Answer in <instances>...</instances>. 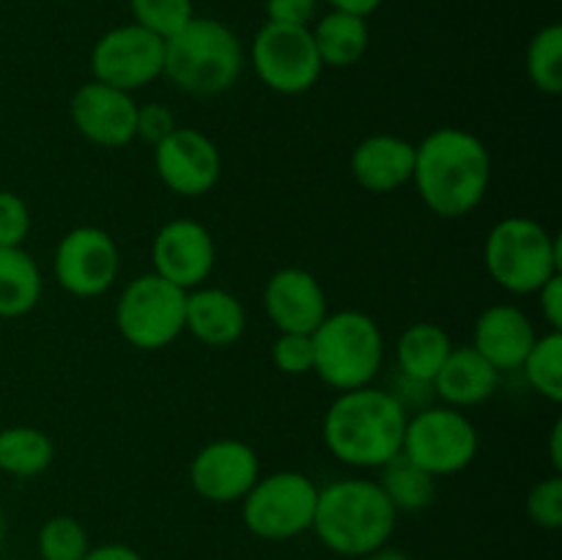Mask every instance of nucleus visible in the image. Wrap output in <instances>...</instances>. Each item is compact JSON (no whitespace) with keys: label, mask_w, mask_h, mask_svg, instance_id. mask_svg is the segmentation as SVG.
I'll return each instance as SVG.
<instances>
[{"label":"nucleus","mask_w":562,"mask_h":560,"mask_svg":"<svg viewBox=\"0 0 562 560\" xmlns=\"http://www.w3.org/2000/svg\"><path fill=\"white\" fill-rule=\"evenodd\" d=\"M340 560H344V558H340Z\"/></svg>","instance_id":"79ce46f5"},{"label":"nucleus","mask_w":562,"mask_h":560,"mask_svg":"<svg viewBox=\"0 0 562 560\" xmlns=\"http://www.w3.org/2000/svg\"><path fill=\"white\" fill-rule=\"evenodd\" d=\"M318 16V0H267V22L311 27Z\"/></svg>","instance_id":"f704fd0d"},{"label":"nucleus","mask_w":562,"mask_h":560,"mask_svg":"<svg viewBox=\"0 0 562 560\" xmlns=\"http://www.w3.org/2000/svg\"><path fill=\"white\" fill-rule=\"evenodd\" d=\"M311 36L322 64L333 66V69H349V66L360 64L368 53V44H371L366 16L335 9H329L327 14L313 22Z\"/></svg>","instance_id":"4be33fe9"},{"label":"nucleus","mask_w":562,"mask_h":560,"mask_svg":"<svg viewBox=\"0 0 562 560\" xmlns=\"http://www.w3.org/2000/svg\"><path fill=\"white\" fill-rule=\"evenodd\" d=\"M431 388L437 390L445 406L470 410V406L486 404L497 393L499 371L472 346H453L445 366L434 377Z\"/></svg>","instance_id":"412c9836"},{"label":"nucleus","mask_w":562,"mask_h":560,"mask_svg":"<svg viewBox=\"0 0 562 560\" xmlns=\"http://www.w3.org/2000/svg\"><path fill=\"white\" fill-rule=\"evenodd\" d=\"M311 340L313 373L338 393L373 384L384 366V335L362 311L327 313Z\"/></svg>","instance_id":"423d86ee"},{"label":"nucleus","mask_w":562,"mask_h":560,"mask_svg":"<svg viewBox=\"0 0 562 560\" xmlns=\"http://www.w3.org/2000/svg\"><path fill=\"white\" fill-rule=\"evenodd\" d=\"M154 170L176 195L201 198L217 187L223 176V157L206 132L195 126H176L154 146Z\"/></svg>","instance_id":"ddd939ff"},{"label":"nucleus","mask_w":562,"mask_h":560,"mask_svg":"<svg viewBox=\"0 0 562 560\" xmlns=\"http://www.w3.org/2000/svg\"><path fill=\"white\" fill-rule=\"evenodd\" d=\"M165 38L146 27L119 25L102 33L91 49L93 80L132 93L162 77Z\"/></svg>","instance_id":"f8f14e48"},{"label":"nucleus","mask_w":562,"mask_h":560,"mask_svg":"<svg viewBox=\"0 0 562 560\" xmlns=\"http://www.w3.org/2000/svg\"><path fill=\"white\" fill-rule=\"evenodd\" d=\"M69 119L88 143L99 148H124L135 141L137 102L121 88L82 82L69 102Z\"/></svg>","instance_id":"dca6fc26"},{"label":"nucleus","mask_w":562,"mask_h":560,"mask_svg":"<svg viewBox=\"0 0 562 560\" xmlns=\"http://www.w3.org/2000/svg\"><path fill=\"white\" fill-rule=\"evenodd\" d=\"M412 184L431 214L467 217L481 206L492 184V154L475 132L439 126L415 143Z\"/></svg>","instance_id":"f257e3e1"},{"label":"nucleus","mask_w":562,"mask_h":560,"mask_svg":"<svg viewBox=\"0 0 562 560\" xmlns=\"http://www.w3.org/2000/svg\"><path fill=\"white\" fill-rule=\"evenodd\" d=\"M82 560H146L135 547L119 541L99 544V547H91Z\"/></svg>","instance_id":"e433bc0d"},{"label":"nucleus","mask_w":562,"mask_h":560,"mask_svg":"<svg viewBox=\"0 0 562 560\" xmlns=\"http://www.w3.org/2000/svg\"><path fill=\"white\" fill-rule=\"evenodd\" d=\"M272 362L285 377L313 373V340L302 333H278L272 344Z\"/></svg>","instance_id":"2f4dec72"},{"label":"nucleus","mask_w":562,"mask_h":560,"mask_svg":"<svg viewBox=\"0 0 562 560\" xmlns=\"http://www.w3.org/2000/svg\"><path fill=\"white\" fill-rule=\"evenodd\" d=\"M409 412L384 388L344 390L324 412L322 437L333 459L357 470H379L401 453Z\"/></svg>","instance_id":"f03ea898"},{"label":"nucleus","mask_w":562,"mask_h":560,"mask_svg":"<svg viewBox=\"0 0 562 560\" xmlns=\"http://www.w3.org/2000/svg\"><path fill=\"white\" fill-rule=\"evenodd\" d=\"M376 483L398 514L401 511H409V514L426 511L434 503V494H437V478L428 475L423 467L406 459L404 453L379 467Z\"/></svg>","instance_id":"a878e982"},{"label":"nucleus","mask_w":562,"mask_h":560,"mask_svg":"<svg viewBox=\"0 0 562 560\" xmlns=\"http://www.w3.org/2000/svg\"><path fill=\"white\" fill-rule=\"evenodd\" d=\"M187 291L159 275H137L115 302V329L140 351H159L184 333Z\"/></svg>","instance_id":"6e6552de"},{"label":"nucleus","mask_w":562,"mask_h":560,"mask_svg":"<svg viewBox=\"0 0 562 560\" xmlns=\"http://www.w3.org/2000/svg\"><path fill=\"white\" fill-rule=\"evenodd\" d=\"M3 538H5V516H3V508H0V547H3Z\"/></svg>","instance_id":"a19ab883"},{"label":"nucleus","mask_w":562,"mask_h":560,"mask_svg":"<svg viewBox=\"0 0 562 560\" xmlns=\"http://www.w3.org/2000/svg\"><path fill=\"white\" fill-rule=\"evenodd\" d=\"M527 516L541 530H560L562 527V478L552 472L541 478L527 494Z\"/></svg>","instance_id":"7c9ffc66"},{"label":"nucleus","mask_w":562,"mask_h":560,"mask_svg":"<svg viewBox=\"0 0 562 560\" xmlns=\"http://www.w3.org/2000/svg\"><path fill=\"white\" fill-rule=\"evenodd\" d=\"M549 459H552V467L554 472L562 470V421L558 417L552 426V432H549Z\"/></svg>","instance_id":"58836bf2"},{"label":"nucleus","mask_w":562,"mask_h":560,"mask_svg":"<svg viewBox=\"0 0 562 560\" xmlns=\"http://www.w3.org/2000/svg\"><path fill=\"white\" fill-rule=\"evenodd\" d=\"M250 60L258 80L269 91L283 93V97H300L311 91L324 71L311 27L280 25V22H267L256 33Z\"/></svg>","instance_id":"9d476101"},{"label":"nucleus","mask_w":562,"mask_h":560,"mask_svg":"<svg viewBox=\"0 0 562 560\" xmlns=\"http://www.w3.org/2000/svg\"><path fill=\"white\" fill-rule=\"evenodd\" d=\"M151 261L154 275L165 278L168 283L184 291L198 289V285L206 283L214 261H217L212 231L190 217L168 220L154 234Z\"/></svg>","instance_id":"2eb2a0df"},{"label":"nucleus","mask_w":562,"mask_h":560,"mask_svg":"<svg viewBox=\"0 0 562 560\" xmlns=\"http://www.w3.org/2000/svg\"><path fill=\"white\" fill-rule=\"evenodd\" d=\"M538 333L532 318L516 305H488L472 327V349L486 357L499 373L519 371Z\"/></svg>","instance_id":"a211bd4d"},{"label":"nucleus","mask_w":562,"mask_h":560,"mask_svg":"<svg viewBox=\"0 0 562 560\" xmlns=\"http://www.w3.org/2000/svg\"><path fill=\"white\" fill-rule=\"evenodd\" d=\"M483 264L499 289L527 296L560 275L562 247L543 223L525 214H510L488 231Z\"/></svg>","instance_id":"39448f33"},{"label":"nucleus","mask_w":562,"mask_h":560,"mask_svg":"<svg viewBox=\"0 0 562 560\" xmlns=\"http://www.w3.org/2000/svg\"><path fill=\"white\" fill-rule=\"evenodd\" d=\"M362 560H409V555L401 552V549H395V547H390V544H384V547H379L376 552L366 555Z\"/></svg>","instance_id":"ea45409f"},{"label":"nucleus","mask_w":562,"mask_h":560,"mask_svg":"<svg viewBox=\"0 0 562 560\" xmlns=\"http://www.w3.org/2000/svg\"><path fill=\"white\" fill-rule=\"evenodd\" d=\"M176 115L168 104L162 102H148L137 104V124H135V141H146L148 146H157L162 137H168L176 130Z\"/></svg>","instance_id":"72a5a7b5"},{"label":"nucleus","mask_w":562,"mask_h":560,"mask_svg":"<svg viewBox=\"0 0 562 560\" xmlns=\"http://www.w3.org/2000/svg\"><path fill=\"white\" fill-rule=\"evenodd\" d=\"M36 547L42 560H82L91 549L88 533L75 516H49L42 527H38Z\"/></svg>","instance_id":"c85d7f7f"},{"label":"nucleus","mask_w":562,"mask_h":560,"mask_svg":"<svg viewBox=\"0 0 562 560\" xmlns=\"http://www.w3.org/2000/svg\"><path fill=\"white\" fill-rule=\"evenodd\" d=\"M55 461V443L44 428H0V472L14 478H38Z\"/></svg>","instance_id":"393cba45"},{"label":"nucleus","mask_w":562,"mask_h":560,"mask_svg":"<svg viewBox=\"0 0 562 560\" xmlns=\"http://www.w3.org/2000/svg\"><path fill=\"white\" fill-rule=\"evenodd\" d=\"M527 77L532 88L547 97H558L562 91V27L549 22L527 44Z\"/></svg>","instance_id":"cd10ccee"},{"label":"nucleus","mask_w":562,"mask_h":560,"mask_svg":"<svg viewBox=\"0 0 562 560\" xmlns=\"http://www.w3.org/2000/svg\"><path fill=\"white\" fill-rule=\"evenodd\" d=\"M261 475V461L245 439L223 437L203 445L190 461V486L214 505L241 503Z\"/></svg>","instance_id":"4468645a"},{"label":"nucleus","mask_w":562,"mask_h":560,"mask_svg":"<svg viewBox=\"0 0 562 560\" xmlns=\"http://www.w3.org/2000/svg\"><path fill=\"white\" fill-rule=\"evenodd\" d=\"M398 511L371 478H344L318 486L313 527L318 541L344 560H360L390 544Z\"/></svg>","instance_id":"7ed1b4c3"},{"label":"nucleus","mask_w":562,"mask_h":560,"mask_svg":"<svg viewBox=\"0 0 562 560\" xmlns=\"http://www.w3.org/2000/svg\"><path fill=\"white\" fill-rule=\"evenodd\" d=\"M519 371H525L527 384L549 404L562 401V333L549 329L538 335L532 349L527 351Z\"/></svg>","instance_id":"bb28decb"},{"label":"nucleus","mask_w":562,"mask_h":560,"mask_svg":"<svg viewBox=\"0 0 562 560\" xmlns=\"http://www.w3.org/2000/svg\"><path fill=\"white\" fill-rule=\"evenodd\" d=\"M263 311L278 333L311 335L327 318V291L302 267H283L263 285Z\"/></svg>","instance_id":"f3484780"},{"label":"nucleus","mask_w":562,"mask_h":560,"mask_svg":"<svg viewBox=\"0 0 562 560\" xmlns=\"http://www.w3.org/2000/svg\"><path fill=\"white\" fill-rule=\"evenodd\" d=\"M349 168L357 187H362L366 192H373V195L398 192L412 181L415 143L401 135H387V132L368 135L351 152Z\"/></svg>","instance_id":"6ab92c4d"},{"label":"nucleus","mask_w":562,"mask_h":560,"mask_svg":"<svg viewBox=\"0 0 562 560\" xmlns=\"http://www.w3.org/2000/svg\"><path fill=\"white\" fill-rule=\"evenodd\" d=\"M31 234V209L16 192L0 190V247H22Z\"/></svg>","instance_id":"473e14b6"},{"label":"nucleus","mask_w":562,"mask_h":560,"mask_svg":"<svg viewBox=\"0 0 562 560\" xmlns=\"http://www.w3.org/2000/svg\"><path fill=\"white\" fill-rule=\"evenodd\" d=\"M318 483L300 470L258 475L241 497V522L263 541H291L313 527Z\"/></svg>","instance_id":"0eeeda50"},{"label":"nucleus","mask_w":562,"mask_h":560,"mask_svg":"<svg viewBox=\"0 0 562 560\" xmlns=\"http://www.w3.org/2000/svg\"><path fill=\"white\" fill-rule=\"evenodd\" d=\"M60 289L77 300L108 294L121 272V253L113 236L99 225H77L60 236L53 256Z\"/></svg>","instance_id":"9b49d317"},{"label":"nucleus","mask_w":562,"mask_h":560,"mask_svg":"<svg viewBox=\"0 0 562 560\" xmlns=\"http://www.w3.org/2000/svg\"><path fill=\"white\" fill-rule=\"evenodd\" d=\"M453 351L448 329L434 322H415L401 333L395 344V366L401 377L415 384H431L439 368Z\"/></svg>","instance_id":"5701e85b"},{"label":"nucleus","mask_w":562,"mask_h":560,"mask_svg":"<svg viewBox=\"0 0 562 560\" xmlns=\"http://www.w3.org/2000/svg\"><path fill=\"white\" fill-rule=\"evenodd\" d=\"M44 280L25 247H0V318L27 316L42 302Z\"/></svg>","instance_id":"b1692460"},{"label":"nucleus","mask_w":562,"mask_h":560,"mask_svg":"<svg viewBox=\"0 0 562 560\" xmlns=\"http://www.w3.org/2000/svg\"><path fill=\"white\" fill-rule=\"evenodd\" d=\"M481 448V434L467 412L453 406H426L406 421L401 453L434 478L467 470Z\"/></svg>","instance_id":"1a4fd4ad"},{"label":"nucleus","mask_w":562,"mask_h":560,"mask_svg":"<svg viewBox=\"0 0 562 560\" xmlns=\"http://www.w3.org/2000/svg\"><path fill=\"white\" fill-rule=\"evenodd\" d=\"M130 9L135 25L157 33L159 38H170L195 16L192 0H130Z\"/></svg>","instance_id":"c756f323"},{"label":"nucleus","mask_w":562,"mask_h":560,"mask_svg":"<svg viewBox=\"0 0 562 560\" xmlns=\"http://www.w3.org/2000/svg\"><path fill=\"white\" fill-rule=\"evenodd\" d=\"M329 9L335 11H346V14H357V16H371L384 0H327Z\"/></svg>","instance_id":"4c0bfd02"},{"label":"nucleus","mask_w":562,"mask_h":560,"mask_svg":"<svg viewBox=\"0 0 562 560\" xmlns=\"http://www.w3.org/2000/svg\"><path fill=\"white\" fill-rule=\"evenodd\" d=\"M245 47L234 27L214 16H192L181 31L165 38L162 77L190 97H220L239 82Z\"/></svg>","instance_id":"20e7f679"},{"label":"nucleus","mask_w":562,"mask_h":560,"mask_svg":"<svg viewBox=\"0 0 562 560\" xmlns=\"http://www.w3.org/2000/svg\"><path fill=\"white\" fill-rule=\"evenodd\" d=\"M538 305H541V316L543 322L549 324V329H558L562 333V272L554 275L552 280L541 285L536 291Z\"/></svg>","instance_id":"c9c22d12"},{"label":"nucleus","mask_w":562,"mask_h":560,"mask_svg":"<svg viewBox=\"0 0 562 560\" xmlns=\"http://www.w3.org/2000/svg\"><path fill=\"white\" fill-rule=\"evenodd\" d=\"M247 329V311L236 294L217 285H198L187 291L184 333L198 344L225 349L239 344Z\"/></svg>","instance_id":"aec40b11"}]
</instances>
